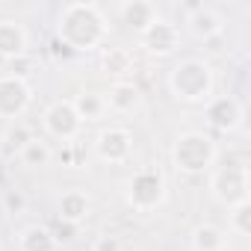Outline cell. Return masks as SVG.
Masks as SVG:
<instances>
[{
	"label": "cell",
	"mask_w": 251,
	"mask_h": 251,
	"mask_svg": "<svg viewBox=\"0 0 251 251\" xmlns=\"http://www.w3.org/2000/svg\"><path fill=\"white\" fill-rule=\"evenodd\" d=\"M118 18L121 24H127V30L139 36L160 18V12L151 0H124V3H118Z\"/></svg>",
	"instance_id": "cell-12"
},
{
	"label": "cell",
	"mask_w": 251,
	"mask_h": 251,
	"mask_svg": "<svg viewBox=\"0 0 251 251\" xmlns=\"http://www.w3.org/2000/svg\"><path fill=\"white\" fill-rule=\"evenodd\" d=\"M204 112H207V124H210L213 130H219V133H233L242 124V118H245L242 100L233 98V95H216V98H210Z\"/></svg>",
	"instance_id": "cell-10"
},
{
	"label": "cell",
	"mask_w": 251,
	"mask_h": 251,
	"mask_svg": "<svg viewBox=\"0 0 251 251\" xmlns=\"http://www.w3.org/2000/svg\"><path fill=\"white\" fill-rule=\"evenodd\" d=\"M56 219L62 222H71V225H83L92 213V201L83 189H65L59 195V204H56Z\"/></svg>",
	"instance_id": "cell-14"
},
{
	"label": "cell",
	"mask_w": 251,
	"mask_h": 251,
	"mask_svg": "<svg viewBox=\"0 0 251 251\" xmlns=\"http://www.w3.org/2000/svg\"><path fill=\"white\" fill-rule=\"evenodd\" d=\"M189 9V30L198 36V39H213V36H219L222 33V15L216 12V9H210V6H201V3H189L186 6Z\"/></svg>",
	"instance_id": "cell-16"
},
{
	"label": "cell",
	"mask_w": 251,
	"mask_h": 251,
	"mask_svg": "<svg viewBox=\"0 0 251 251\" xmlns=\"http://www.w3.org/2000/svg\"><path fill=\"white\" fill-rule=\"evenodd\" d=\"M0 251H3V245H0Z\"/></svg>",
	"instance_id": "cell-28"
},
{
	"label": "cell",
	"mask_w": 251,
	"mask_h": 251,
	"mask_svg": "<svg viewBox=\"0 0 251 251\" xmlns=\"http://www.w3.org/2000/svg\"><path fill=\"white\" fill-rule=\"evenodd\" d=\"M95 157L109 166H124L133 157V133L127 127H103L95 136Z\"/></svg>",
	"instance_id": "cell-7"
},
{
	"label": "cell",
	"mask_w": 251,
	"mask_h": 251,
	"mask_svg": "<svg viewBox=\"0 0 251 251\" xmlns=\"http://www.w3.org/2000/svg\"><path fill=\"white\" fill-rule=\"evenodd\" d=\"M33 71H36V59H33L30 53L15 56V59H9V62H6V74H9V77H18V80H24V83H30Z\"/></svg>",
	"instance_id": "cell-23"
},
{
	"label": "cell",
	"mask_w": 251,
	"mask_h": 251,
	"mask_svg": "<svg viewBox=\"0 0 251 251\" xmlns=\"http://www.w3.org/2000/svg\"><path fill=\"white\" fill-rule=\"evenodd\" d=\"M133 53L127 48H115V45H103L100 48V71L106 77L124 80L127 74H133Z\"/></svg>",
	"instance_id": "cell-15"
},
{
	"label": "cell",
	"mask_w": 251,
	"mask_h": 251,
	"mask_svg": "<svg viewBox=\"0 0 251 251\" xmlns=\"http://www.w3.org/2000/svg\"><path fill=\"white\" fill-rule=\"evenodd\" d=\"M192 251H225V233L216 225H198L192 230Z\"/></svg>",
	"instance_id": "cell-21"
},
{
	"label": "cell",
	"mask_w": 251,
	"mask_h": 251,
	"mask_svg": "<svg viewBox=\"0 0 251 251\" xmlns=\"http://www.w3.org/2000/svg\"><path fill=\"white\" fill-rule=\"evenodd\" d=\"M92 251H124V245L115 233H100V236H95Z\"/></svg>",
	"instance_id": "cell-25"
},
{
	"label": "cell",
	"mask_w": 251,
	"mask_h": 251,
	"mask_svg": "<svg viewBox=\"0 0 251 251\" xmlns=\"http://www.w3.org/2000/svg\"><path fill=\"white\" fill-rule=\"evenodd\" d=\"M219 145L204 130H183L172 145V163L183 175H204L216 166Z\"/></svg>",
	"instance_id": "cell-3"
},
{
	"label": "cell",
	"mask_w": 251,
	"mask_h": 251,
	"mask_svg": "<svg viewBox=\"0 0 251 251\" xmlns=\"http://www.w3.org/2000/svg\"><path fill=\"white\" fill-rule=\"evenodd\" d=\"M227 227L233 233H239V236L251 233V201H242V204L227 210Z\"/></svg>",
	"instance_id": "cell-22"
},
{
	"label": "cell",
	"mask_w": 251,
	"mask_h": 251,
	"mask_svg": "<svg viewBox=\"0 0 251 251\" xmlns=\"http://www.w3.org/2000/svg\"><path fill=\"white\" fill-rule=\"evenodd\" d=\"M71 106H74V112L80 115L83 124L100 121V118L106 115V100H103V95H100V92H92V89H83V92L71 100Z\"/></svg>",
	"instance_id": "cell-17"
},
{
	"label": "cell",
	"mask_w": 251,
	"mask_h": 251,
	"mask_svg": "<svg viewBox=\"0 0 251 251\" xmlns=\"http://www.w3.org/2000/svg\"><path fill=\"white\" fill-rule=\"evenodd\" d=\"M18 160H21V166H27V169H45V166H50V160H53V151H50V145H48L45 139L33 136V139H30V142L21 148Z\"/></svg>",
	"instance_id": "cell-20"
},
{
	"label": "cell",
	"mask_w": 251,
	"mask_h": 251,
	"mask_svg": "<svg viewBox=\"0 0 251 251\" xmlns=\"http://www.w3.org/2000/svg\"><path fill=\"white\" fill-rule=\"evenodd\" d=\"M3 207H6L12 216L24 213V207H27V198H24V192H18V189H9V192L3 195Z\"/></svg>",
	"instance_id": "cell-26"
},
{
	"label": "cell",
	"mask_w": 251,
	"mask_h": 251,
	"mask_svg": "<svg viewBox=\"0 0 251 251\" xmlns=\"http://www.w3.org/2000/svg\"><path fill=\"white\" fill-rule=\"evenodd\" d=\"M106 100V112H115V115H133L139 106H142V92L136 83L130 80H112L109 92L103 95Z\"/></svg>",
	"instance_id": "cell-11"
},
{
	"label": "cell",
	"mask_w": 251,
	"mask_h": 251,
	"mask_svg": "<svg viewBox=\"0 0 251 251\" xmlns=\"http://www.w3.org/2000/svg\"><path fill=\"white\" fill-rule=\"evenodd\" d=\"M50 53H53V56H62V59H65V56H71V50H68V48H65L56 36L50 39Z\"/></svg>",
	"instance_id": "cell-27"
},
{
	"label": "cell",
	"mask_w": 251,
	"mask_h": 251,
	"mask_svg": "<svg viewBox=\"0 0 251 251\" xmlns=\"http://www.w3.org/2000/svg\"><path fill=\"white\" fill-rule=\"evenodd\" d=\"M30 139H33V133H30L27 124L24 121H12L9 127L3 130V136H0V157H3V160H15Z\"/></svg>",
	"instance_id": "cell-18"
},
{
	"label": "cell",
	"mask_w": 251,
	"mask_h": 251,
	"mask_svg": "<svg viewBox=\"0 0 251 251\" xmlns=\"http://www.w3.org/2000/svg\"><path fill=\"white\" fill-rule=\"evenodd\" d=\"M42 127L50 139H59L62 145H71L80 130H83V121L74 112L71 100H53L45 112H42Z\"/></svg>",
	"instance_id": "cell-6"
},
{
	"label": "cell",
	"mask_w": 251,
	"mask_h": 251,
	"mask_svg": "<svg viewBox=\"0 0 251 251\" xmlns=\"http://www.w3.org/2000/svg\"><path fill=\"white\" fill-rule=\"evenodd\" d=\"M30 103H33L30 83L9 77V74H0V118H6L9 124L21 121V115L30 109Z\"/></svg>",
	"instance_id": "cell-8"
},
{
	"label": "cell",
	"mask_w": 251,
	"mask_h": 251,
	"mask_svg": "<svg viewBox=\"0 0 251 251\" xmlns=\"http://www.w3.org/2000/svg\"><path fill=\"white\" fill-rule=\"evenodd\" d=\"M139 48L148 56H157V59H166V56L177 53V48H180V30H177V24H172L166 18H157L145 33H139Z\"/></svg>",
	"instance_id": "cell-9"
},
{
	"label": "cell",
	"mask_w": 251,
	"mask_h": 251,
	"mask_svg": "<svg viewBox=\"0 0 251 251\" xmlns=\"http://www.w3.org/2000/svg\"><path fill=\"white\" fill-rule=\"evenodd\" d=\"M48 230H50V236H53V242H56V245H68V242H74V239H77L80 225H71V222L53 219V222L48 225Z\"/></svg>",
	"instance_id": "cell-24"
},
{
	"label": "cell",
	"mask_w": 251,
	"mask_h": 251,
	"mask_svg": "<svg viewBox=\"0 0 251 251\" xmlns=\"http://www.w3.org/2000/svg\"><path fill=\"white\" fill-rule=\"evenodd\" d=\"M27 30L12 18H0V59H15L27 53Z\"/></svg>",
	"instance_id": "cell-13"
},
{
	"label": "cell",
	"mask_w": 251,
	"mask_h": 251,
	"mask_svg": "<svg viewBox=\"0 0 251 251\" xmlns=\"http://www.w3.org/2000/svg\"><path fill=\"white\" fill-rule=\"evenodd\" d=\"M216 89V74L201 56H186L169 71V92L180 103H207Z\"/></svg>",
	"instance_id": "cell-2"
},
{
	"label": "cell",
	"mask_w": 251,
	"mask_h": 251,
	"mask_svg": "<svg viewBox=\"0 0 251 251\" xmlns=\"http://www.w3.org/2000/svg\"><path fill=\"white\" fill-rule=\"evenodd\" d=\"M166 195H169V183H166V175L154 166H145V169H136L127 180V189H124V198L127 204L136 210V213H154L166 204Z\"/></svg>",
	"instance_id": "cell-4"
},
{
	"label": "cell",
	"mask_w": 251,
	"mask_h": 251,
	"mask_svg": "<svg viewBox=\"0 0 251 251\" xmlns=\"http://www.w3.org/2000/svg\"><path fill=\"white\" fill-rule=\"evenodd\" d=\"M18 248L21 251H56L59 245L53 242L48 225H30L18 233Z\"/></svg>",
	"instance_id": "cell-19"
},
{
	"label": "cell",
	"mask_w": 251,
	"mask_h": 251,
	"mask_svg": "<svg viewBox=\"0 0 251 251\" xmlns=\"http://www.w3.org/2000/svg\"><path fill=\"white\" fill-rule=\"evenodd\" d=\"M109 36L106 15L92 0H77V3H65L56 18V39L71 50V53H89L103 48Z\"/></svg>",
	"instance_id": "cell-1"
},
{
	"label": "cell",
	"mask_w": 251,
	"mask_h": 251,
	"mask_svg": "<svg viewBox=\"0 0 251 251\" xmlns=\"http://www.w3.org/2000/svg\"><path fill=\"white\" fill-rule=\"evenodd\" d=\"M248 189H251V175H248V166L239 160L216 166L210 175V195L216 204H222L227 210L248 201Z\"/></svg>",
	"instance_id": "cell-5"
}]
</instances>
